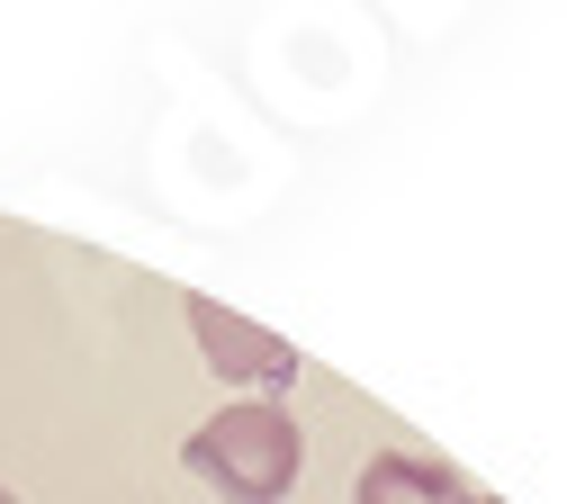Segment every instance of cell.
<instances>
[{"label":"cell","mask_w":567,"mask_h":504,"mask_svg":"<svg viewBox=\"0 0 567 504\" xmlns=\"http://www.w3.org/2000/svg\"><path fill=\"white\" fill-rule=\"evenodd\" d=\"M181 469L217 504H279V495L298 486V469H307V432H298L289 405L244 397V405L207 414L189 442H181Z\"/></svg>","instance_id":"obj_1"},{"label":"cell","mask_w":567,"mask_h":504,"mask_svg":"<svg viewBox=\"0 0 567 504\" xmlns=\"http://www.w3.org/2000/svg\"><path fill=\"white\" fill-rule=\"evenodd\" d=\"M189 333H198V360L217 379H235V388H298V342L289 333H270V325H244V316H226L217 298H189Z\"/></svg>","instance_id":"obj_2"},{"label":"cell","mask_w":567,"mask_h":504,"mask_svg":"<svg viewBox=\"0 0 567 504\" xmlns=\"http://www.w3.org/2000/svg\"><path fill=\"white\" fill-rule=\"evenodd\" d=\"M477 486L451 460H423V451H379L361 477H351V504H468Z\"/></svg>","instance_id":"obj_3"},{"label":"cell","mask_w":567,"mask_h":504,"mask_svg":"<svg viewBox=\"0 0 567 504\" xmlns=\"http://www.w3.org/2000/svg\"><path fill=\"white\" fill-rule=\"evenodd\" d=\"M0 504H19V495H10V486H0Z\"/></svg>","instance_id":"obj_4"},{"label":"cell","mask_w":567,"mask_h":504,"mask_svg":"<svg viewBox=\"0 0 567 504\" xmlns=\"http://www.w3.org/2000/svg\"><path fill=\"white\" fill-rule=\"evenodd\" d=\"M468 504H495V495H468Z\"/></svg>","instance_id":"obj_5"}]
</instances>
